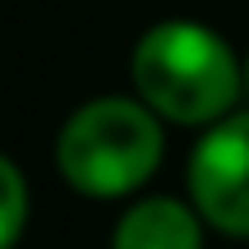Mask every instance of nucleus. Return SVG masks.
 I'll return each mask as SVG.
<instances>
[{
  "instance_id": "obj_2",
  "label": "nucleus",
  "mask_w": 249,
  "mask_h": 249,
  "mask_svg": "<svg viewBox=\"0 0 249 249\" xmlns=\"http://www.w3.org/2000/svg\"><path fill=\"white\" fill-rule=\"evenodd\" d=\"M161 152V116L129 92L83 102L55 134V171L83 198H129L157 176Z\"/></svg>"
},
{
  "instance_id": "obj_6",
  "label": "nucleus",
  "mask_w": 249,
  "mask_h": 249,
  "mask_svg": "<svg viewBox=\"0 0 249 249\" xmlns=\"http://www.w3.org/2000/svg\"><path fill=\"white\" fill-rule=\"evenodd\" d=\"M245 97H249V55H245Z\"/></svg>"
},
{
  "instance_id": "obj_5",
  "label": "nucleus",
  "mask_w": 249,
  "mask_h": 249,
  "mask_svg": "<svg viewBox=\"0 0 249 249\" xmlns=\"http://www.w3.org/2000/svg\"><path fill=\"white\" fill-rule=\"evenodd\" d=\"M28 226V176L0 152V249H14Z\"/></svg>"
},
{
  "instance_id": "obj_4",
  "label": "nucleus",
  "mask_w": 249,
  "mask_h": 249,
  "mask_svg": "<svg viewBox=\"0 0 249 249\" xmlns=\"http://www.w3.org/2000/svg\"><path fill=\"white\" fill-rule=\"evenodd\" d=\"M111 249H203V217L166 194L139 198L111 226Z\"/></svg>"
},
{
  "instance_id": "obj_3",
  "label": "nucleus",
  "mask_w": 249,
  "mask_h": 249,
  "mask_svg": "<svg viewBox=\"0 0 249 249\" xmlns=\"http://www.w3.org/2000/svg\"><path fill=\"white\" fill-rule=\"evenodd\" d=\"M189 203L203 226L249 240V111L208 124L185 166Z\"/></svg>"
},
{
  "instance_id": "obj_1",
  "label": "nucleus",
  "mask_w": 249,
  "mask_h": 249,
  "mask_svg": "<svg viewBox=\"0 0 249 249\" xmlns=\"http://www.w3.org/2000/svg\"><path fill=\"white\" fill-rule=\"evenodd\" d=\"M134 97L166 124H208L226 120L245 92V65L222 33L194 18H161L134 42L129 55Z\"/></svg>"
}]
</instances>
